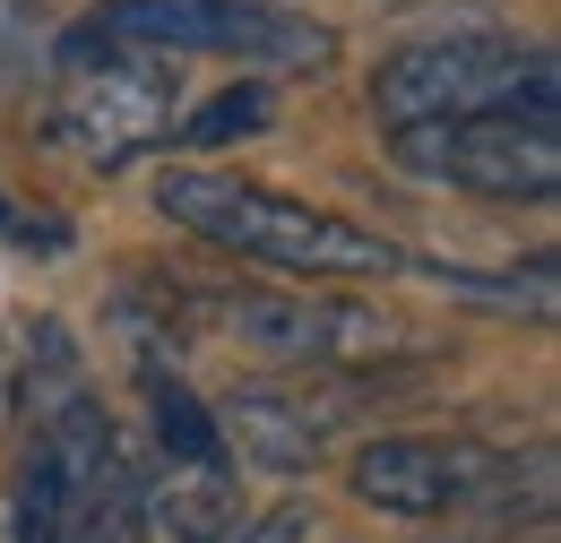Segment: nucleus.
I'll return each instance as SVG.
<instances>
[{"label":"nucleus","mask_w":561,"mask_h":543,"mask_svg":"<svg viewBox=\"0 0 561 543\" xmlns=\"http://www.w3.org/2000/svg\"><path fill=\"white\" fill-rule=\"evenodd\" d=\"M233 543H311V500H277V509H260V518H242Z\"/></svg>","instance_id":"ddd939ff"},{"label":"nucleus","mask_w":561,"mask_h":543,"mask_svg":"<svg viewBox=\"0 0 561 543\" xmlns=\"http://www.w3.org/2000/svg\"><path fill=\"white\" fill-rule=\"evenodd\" d=\"M389 155L458 199H510L545 207L561 190V130L536 113H476V122H423V130H389Z\"/></svg>","instance_id":"423d86ee"},{"label":"nucleus","mask_w":561,"mask_h":543,"mask_svg":"<svg viewBox=\"0 0 561 543\" xmlns=\"http://www.w3.org/2000/svg\"><path fill=\"white\" fill-rule=\"evenodd\" d=\"M70 53H139V61H242V78H320L337 69V26L277 0H104L87 9Z\"/></svg>","instance_id":"f03ea898"},{"label":"nucleus","mask_w":561,"mask_h":543,"mask_svg":"<svg viewBox=\"0 0 561 543\" xmlns=\"http://www.w3.org/2000/svg\"><path fill=\"white\" fill-rule=\"evenodd\" d=\"M182 122V69L139 53H70L61 44V95L44 113V138L78 155L87 173H122L130 155L164 147Z\"/></svg>","instance_id":"39448f33"},{"label":"nucleus","mask_w":561,"mask_h":543,"mask_svg":"<svg viewBox=\"0 0 561 543\" xmlns=\"http://www.w3.org/2000/svg\"><path fill=\"white\" fill-rule=\"evenodd\" d=\"M233 466H164L139 458V535L147 543H233Z\"/></svg>","instance_id":"1a4fd4ad"},{"label":"nucleus","mask_w":561,"mask_h":543,"mask_svg":"<svg viewBox=\"0 0 561 543\" xmlns=\"http://www.w3.org/2000/svg\"><path fill=\"white\" fill-rule=\"evenodd\" d=\"M139 389H147V431H156L164 466H233L225 440H216V406L182 371H139Z\"/></svg>","instance_id":"9d476101"},{"label":"nucleus","mask_w":561,"mask_h":543,"mask_svg":"<svg viewBox=\"0 0 561 543\" xmlns=\"http://www.w3.org/2000/svg\"><path fill=\"white\" fill-rule=\"evenodd\" d=\"M346 406L320 397L311 380H242L225 406H216V440L233 466H260V475H311L329 458Z\"/></svg>","instance_id":"6e6552de"},{"label":"nucleus","mask_w":561,"mask_h":543,"mask_svg":"<svg viewBox=\"0 0 561 543\" xmlns=\"http://www.w3.org/2000/svg\"><path fill=\"white\" fill-rule=\"evenodd\" d=\"M346 492L389 518H449V509H510L518 500V458L484 440H440V431H380L346 466Z\"/></svg>","instance_id":"0eeeda50"},{"label":"nucleus","mask_w":561,"mask_h":543,"mask_svg":"<svg viewBox=\"0 0 561 543\" xmlns=\"http://www.w3.org/2000/svg\"><path fill=\"white\" fill-rule=\"evenodd\" d=\"M476 113H561V61L545 44H518L501 26H449L398 44L371 78V122L380 130H423V122H476Z\"/></svg>","instance_id":"7ed1b4c3"},{"label":"nucleus","mask_w":561,"mask_h":543,"mask_svg":"<svg viewBox=\"0 0 561 543\" xmlns=\"http://www.w3.org/2000/svg\"><path fill=\"white\" fill-rule=\"evenodd\" d=\"M268 122H277V95H268L260 78H233V86L208 95V104H199L173 138H182V147H242V138H260Z\"/></svg>","instance_id":"f8f14e48"},{"label":"nucleus","mask_w":561,"mask_h":543,"mask_svg":"<svg viewBox=\"0 0 561 543\" xmlns=\"http://www.w3.org/2000/svg\"><path fill=\"white\" fill-rule=\"evenodd\" d=\"M407 276H423V285H440V293H458V302H484V311H527V320H553L561 302V276L553 259H518V268H449V259H407Z\"/></svg>","instance_id":"9b49d317"},{"label":"nucleus","mask_w":561,"mask_h":543,"mask_svg":"<svg viewBox=\"0 0 561 543\" xmlns=\"http://www.w3.org/2000/svg\"><path fill=\"white\" fill-rule=\"evenodd\" d=\"M0 233H18V242H44V251H61V242H70V224H61V216H18L9 199H0Z\"/></svg>","instance_id":"4468645a"},{"label":"nucleus","mask_w":561,"mask_h":543,"mask_svg":"<svg viewBox=\"0 0 561 543\" xmlns=\"http://www.w3.org/2000/svg\"><path fill=\"white\" fill-rule=\"evenodd\" d=\"M156 216L199 233L216 251L251 259V268H277L294 285H346V276H407V251L354 216H329L311 199H285L268 182H233L208 164H173L156 182Z\"/></svg>","instance_id":"f257e3e1"},{"label":"nucleus","mask_w":561,"mask_h":543,"mask_svg":"<svg viewBox=\"0 0 561 543\" xmlns=\"http://www.w3.org/2000/svg\"><path fill=\"white\" fill-rule=\"evenodd\" d=\"M0 543H18V535H9V527H0Z\"/></svg>","instance_id":"2eb2a0df"},{"label":"nucleus","mask_w":561,"mask_h":543,"mask_svg":"<svg viewBox=\"0 0 561 543\" xmlns=\"http://www.w3.org/2000/svg\"><path fill=\"white\" fill-rule=\"evenodd\" d=\"M182 302V328L191 337H233L260 345L294 371H371L389 354H407V328L371 302L346 293H277V285H199V293H173Z\"/></svg>","instance_id":"20e7f679"}]
</instances>
